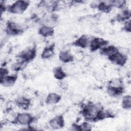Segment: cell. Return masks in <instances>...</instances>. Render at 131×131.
<instances>
[{
	"instance_id": "6da1fadb",
	"label": "cell",
	"mask_w": 131,
	"mask_h": 131,
	"mask_svg": "<svg viewBox=\"0 0 131 131\" xmlns=\"http://www.w3.org/2000/svg\"><path fill=\"white\" fill-rule=\"evenodd\" d=\"M27 7V4L24 1H17L14 3L10 8L12 13L20 14L23 12Z\"/></svg>"
},
{
	"instance_id": "7a4b0ae2",
	"label": "cell",
	"mask_w": 131,
	"mask_h": 131,
	"mask_svg": "<svg viewBox=\"0 0 131 131\" xmlns=\"http://www.w3.org/2000/svg\"><path fill=\"white\" fill-rule=\"evenodd\" d=\"M110 58V60L114 62L116 64L123 65L125 62L126 58L122 54L119 53L118 52L116 53L114 55L109 57Z\"/></svg>"
},
{
	"instance_id": "3957f363",
	"label": "cell",
	"mask_w": 131,
	"mask_h": 131,
	"mask_svg": "<svg viewBox=\"0 0 131 131\" xmlns=\"http://www.w3.org/2000/svg\"><path fill=\"white\" fill-rule=\"evenodd\" d=\"M16 120L17 122L21 124H27L31 122L32 120V117L28 114L21 113L17 115Z\"/></svg>"
},
{
	"instance_id": "277c9868",
	"label": "cell",
	"mask_w": 131,
	"mask_h": 131,
	"mask_svg": "<svg viewBox=\"0 0 131 131\" xmlns=\"http://www.w3.org/2000/svg\"><path fill=\"white\" fill-rule=\"evenodd\" d=\"M106 43V41L103 40L102 39L96 38L92 40L91 43V47L92 49L95 50L104 46Z\"/></svg>"
},
{
	"instance_id": "5b68a950",
	"label": "cell",
	"mask_w": 131,
	"mask_h": 131,
	"mask_svg": "<svg viewBox=\"0 0 131 131\" xmlns=\"http://www.w3.org/2000/svg\"><path fill=\"white\" fill-rule=\"evenodd\" d=\"M50 124L51 127L54 128H57L62 126L63 120L61 116H57L50 121Z\"/></svg>"
},
{
	"instance_id": "8992f818",
	"label": "cell",
	"mask_w": 131,
	"mask_h": 131,
	"mask_svg": "<svg viewBox=\"0 0 131 131\" xmlns=\"http://www.w3.org/2000/svg\"><path fill=\"white\" fill-rule=\"evenodd\" d=\"M15 77L13 76H4L1 78V83L5 86H9L13 84Z\"/></svg>"
},
{
	"instance_id": "52a82bcc",
	"label": "cell",
	"mask_w": 131,
	"mask_h": 131,
	"mask_svg": "<svg viewBox=\"0 0 131 131\" xmlns=\"http://www.w3.org/2000/svg\"><path fill=\"white\" fill-rule=\"evenodd\" d=\"M35 51L33 49L26 50L22 54L21 58L26 60H29L33 58L35 55Z\"/></svg>"
},
{
	"instance_id": "ba28073f",
	"label": "cell",
	"mask_w": 131,
	"mask_h": 131,
	"mask_svg": "<svg viewBox=\"0 0 131 131\" xmlns=\"http://www.w3.org/2000/svg\"><path fill=\"white\" fill-rule=\"evenodd\" d=\"M60 99V97L56 94L52 93L49 95L47 97V102L50 104H53L58 102Z\"/></svg>"
},
{
	"instance_id": "9c48e42d",
	"label": "cell",
	"mask_w": 131,
	"mask_h": 131,
	"mask_svg": "<svg viewBox=\"0 0 131 131\" xmlns=\"http://www.w3.org/2000/svg\"><path fill=\"white\" fill-rule=\"evenodd\" d=\"M40 33L44 36H48L51 35L53 33V30L49 27H42L39 31Z\"/></svg>"
},
{
	"instance_id": "30bf717a",
	"label": "cell",
	"mask_w": 131,
	"mask_h": 131,
	"mask_svg": "<svg viewBox=\"0 0 131 131\" xmlns=\"http://www.w3.org/2000/svg\"><path fill=\"white\" fill-rule=\"evenodd\" d=\"M59 57L61 61L65 62L70 61L72 58V56H71V55L67 51H63L61 52Z\"/></svg>"
},
{
	"instance_id": "8fae6325",
	"label": "cell",
	"mask_w": 131,
	"mask_h": 131,
	"mask_svg": "<svg viewBox=\"0 0 131 131\" xmlns=\"http://www.w3.org/2000/svg\"><path fill=\"white\" fill-rule=\"evenodd\" d=\"M88 38L86 36H83L80 37L76 42V44L78 46H80L81 47H84L86 46L88 43Z\"/></svg>"
},
{
	"instance_id": "7c38bea8",
	"label": "cell",
	"mask_w": 131,
	"mask_h": 131,
	"mask_svg": "<svg viewBox=\"0 0 131 131\" xmlns=\"http://www.w3.org/2000/svg\"><path fill=\"white\" fill-rule=\"evenodd\" d=\"M53 54V50L51 48L45 49L42 53V57L44 58H48L51 57Z\"/></svg>"
},
{
	"instance_id": "4fadbf2b",
	"label": "cell",
	"mask_w": 131,
	"mask_h": 131,
	"mask_svg": "<svg viewBox=\"0 0 131 131\" xmlns=\"http://www.w3.org/2000/svg\"><path fill=\"white\" fill-rule=\"evenodd\" d=\"M54 74H55V77L59 79H61L63 78L66 75L65 73L63 72L62 69L61 68H57L55 71H54Z\"/></svg>"
},
{
	"instance_id": "5bb4252c",
	"label": "cell",
	"mask_w": 131,
	"mask_h": 131,
	"mask_svg": "<svg viewBox=\"0 0 131 131\" xmlns=\"http://www.w3.org/2000/svg\"><path fill=\"white\" fill-rule=\"evenodd\" d=\"M18 104L23 108H26L29 105V100L25 98H20L17 100Z\"/></svg>"
},
{
	"instance_id": "9a60e30c",
	"label": "cell",
	"mask_w": 131,
	"mask_h": 131,
	"mask_svg": "<svg viewBox=\"0 0 131 131\" xmlns=\"http://www.w3.org/2000/svg\"><path fill=\"white\" fill-rule=\"evenodd\" d=\"M122 105L124 107L126 108L130 107V97L129 96H127L123 98Z\"/></svg>"
},
{
	"instance_id": "2e32d148",
	"label": "cell",
	"mask_w": 131,
	"mask_h": 131,
	"mask_svg": "<svg viewBox=\"0 0 131 131\" xmlns=\"http://www.w3.org/2000/svg\"><path fill=\"white\" fill-rule=\"evenodd\" d=\"M124 4V1H114L113 3V4L117 7H120L121 6H122Z\"/></svg>"
},
{
	"instance_id": "e0dca14e",
	"label": "cell",
	"mask_w": 131,
	"mask_h": 131,
	"mask_svg": "<svg viewBox=\"0 0 131 131\" xmlns=\"http://www.w3.org/2000/svg\"><path fill=\"white\" fill-rule=\"evenodd\" d=\"M130 21H128V22H127L125 24V28L127 30H130Z\"/></svg>"
}]
</instances>
